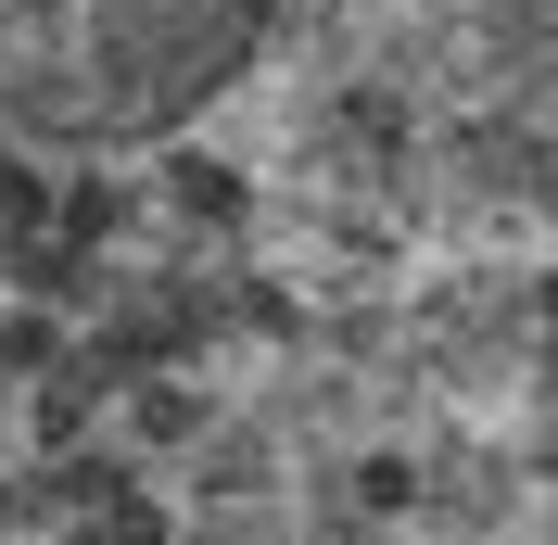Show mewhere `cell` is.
<instances>
[{"mask_svg": "<svg viewBox=\"0 0 558 545\" xmlns=\"http://www.w3.org/2000/svg\"><path fill=\"white\" fill-rule=\"evenodd\" d=\"M267 0H0V114L51 140H153L254 51Z\"/></svg>", "mask_w": 558, "mask_h": 545, "instance_id": "1", "label": "cell"}]
</instances>
